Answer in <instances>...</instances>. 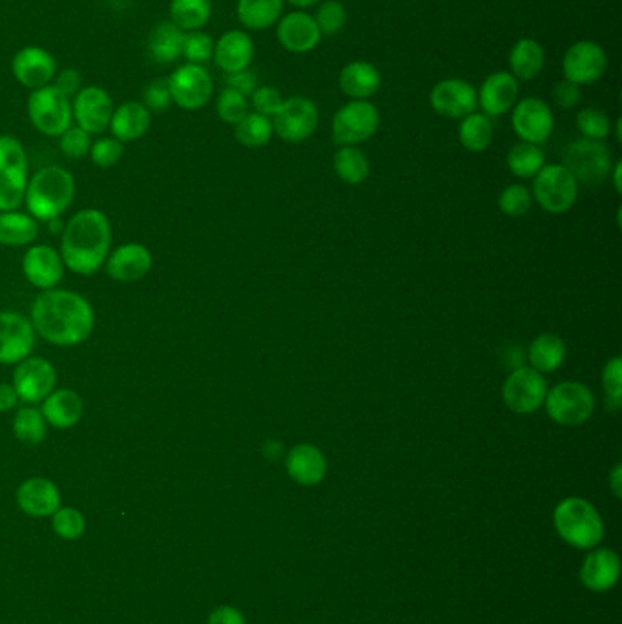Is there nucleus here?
<instances>
[{"label": "nucleus", "instance_id": "obj_8", "mask_svg": "<svg viewBox=\"0 0 622 624\" xmlns=\"http://www.w3.org/2000/svg\"><path fill=\"white\" fill-rule=\"evenodd\" d=\"M546 413L555 424L564 427L582 426L595 409V396L581 382H560L548 389L544 400Z\"/></svg>", "mask_w": 622, "mask_h": 624}, {"label": "nucleus", "instance_id": "obj_22", "mask_svg": "<svg viewBox=\"0 0 622 624\" xmlns=\"http://www.w3.org/2000/svg\"><path fill=\"white\" fill-rule=\"evenodd\" d=\"M276 35L281 46L291 53L312 52L322 39L314 17L303 11L287 13L278 24Z\"/></svg>", "mask_w": 622, "mask_h": 624}, {"label": "nucleus", "instance_id": "obj_11", "mask_svg": "<svg viewBox=\"0 0 622 624\" xmlns=\"http://www.w3.org/2000/svg\"><path fill=\"white\" fill-rule=\"evenodd\" d=\"M548 382L533 367H517L502 385L504 404L517 415H531L544 406Z\"/></svg>", "mask_w": 622, "mask_h": 624}, {"label": "nucleus", "instance_id": "obj_48", "mask_svg": "<svg viewBox=\"0 0 622 624\" xmlns=\"http://www.w3.org/2000/svg\"><path fill=\"white\" fill-rule=\"evenodd\" d=\"M322 35H336L342 32L345 22H347V10L342 2L338 0H325L318 8V13L314 17Z\"/></svg>", "mask_w": 622, "mask_h": 624}, {"label": "nucleus", "instance_id": "obj_35", "mask_svg": "<svg viewBox=\"0 0 622 624\" xmlns=\"http://www.w3.org/2000/svg\"><path fill=\"white\" fill-rule=\"evenodd\" d=\"M283 11V0H238V21L252 32L269 30Z\"/></svg>", "mask_w": 622, "mask_h": 624}, {"label": "nucleus", "instance_id": "obj_36", "mask_svg": "<svg viewBox=\"0 0 622 624\" xmlns=\"http://www.w3.org/2000/svg\"><path fill=\"white\" fill-rule=\"evenodd\" d=\"M39 234L37 221L15 210L0 212V245L6 247H22L30 245Z\"/></svg>", "mask_w": 622, "mask_h": 624}, {"label": "nucleus", "instance_id": "obj_20", "mask_svg": "<svg viewBox=\"0 0 622 624\" xmlns=\"http://www.w3.org/2000/svg\"><path fill=\"white\" fill-rule=\"evenodd\" d=\"M431 106L436 114L449 119H464L477 110L475 86L462 79H444L431 90Z\"/></svg>", "mask_w": 622, "mask_h": 624}, {"label": "nucleus", "instance_id": "obj_3", "mask_svg": "<svg viewBox=\"0 0 622 624\" xmlns=\"http://www.w3.org/2000/svg\"><path fill=\"white\" fill-rule=\"evenodd\" d=\"M75 198V179L61 167L39 170L26 187V207L33 218L53 221L64 214Z\"/></svg>", "mask_w": 622, "mask_h": 624}, {"label": "nucleus", "instance_id": "obj_18", "mask_svg": "<svg viewBox=\"0 0 622 624\" xmlns=\"http://www.w3.org/2000/svg\"><path fill=\"white\" fill-rule=\"evenodd\" d=\"M515 134L531 145H542L548 141L555 128V117L550 106L539 97H526L515 104L511 115Z\"/></svg>", "mask_w": 622, "mask_h": 624}, {"label": "nucleus", "instance_id": "obj_42", "mask_svg": "<svg viewBox=\"0 0 622 624\" xmlns=\"http://www.w3.org/2000/svg\"><path fill=\"white\" fill-rule=\"evenodd\" d=\"M13 433L26 446H39L46 438V420L41 409L22 407L13 418Z\"/></svg>", "mask_w": 622, "mask_h": 624}, {"label": "nucleus", "instance_id": "obj_6", "mask_svg": "<svg viewBox=\"0 0 622 624\" xmlns=\"http://www.w3.org/2000/svg\"><path fill=\"white\" fill-rule=\"evenodd\" d=\"M28 187V156L21 141L0 136V212L17 210Z\"/></svg>", "mask_w": 622, "mask_h": 624}, {"label": "nucleus", "instance_id": "obj_56", "mask_svg": "<svg viewBox=\"0 0 622 624\" xmlns=\"http://www.w3.org/2000/svg\"><path fill=\"white\" fill-rule=\"evenodd\" d=\"M53 81H55L53 86H57L70 99L79 94V90L83 88V77L75 68H64L61 72L55 73Z\"/></svg>", "mask_w": 622, "mask_h": 624}, {"label": "nucleus", "instance_id": "obj_23", "mask_svg": "<svg viewBox=\"0 0 622 624\" xmlns=\"http://www.w3.org/2000/svg\"><path fill=\"white\" fill-rule=\"evenodd\" d=\"M152 269V254L145 245L126 243L106 258L108 276L121 283H132L145 278Z\"/></svg>", "mask_w": 622, "mask_h": 624}, {"label": "nucleus", "instance_id": "obj_4", "mask_svg": "<svg viewBox=\"0 0 622 624\" xmlns=\"http://www.w3.org/2000/svg\"><path fill=\"white\" fill-rule=\"evenodd\" d=\"M555 526L560 537L577 548H591L602 539L601 515L588 500H562L555 510Z\"/></svg>", "mask_w": 622, "mask_h": 624}, {"label": "nucleus", "instance_id": "obj_50", "mask_svg": "<svg viewBox=\"0 0 622 624\" xmlns=\"http://www.w3.org/2000/svg\"><path fill=\"white\" fill-rule=\"evenodd\" d=\"M123 143L117 141L115 137H103L99 141H95L90 148V156L92 161L99 168H112L119 163V159L123 157Z\"/></svg>", "mask_w": 622, "mask_h": 624}, {"label": "nucleus", "instance_id": "obj_44", "mask_svg": "<svg viewBox=\"0 0 622 624\" xmlns=\"http://www.w3.org/2000/svg\"><path fill=\"white\" fill-rule=\"evenodd\" d=\"M577 128L586 139L604 141L612 132V123L608 114L599 108H584L577 115Z\"/></svg>", "mask_w": 622, "mask_h": 624}, {"label": "nucleus", "instance_id": "obj_52", "mask_svg": "<svg viewBox=\"0 0 622 624\" xmlns=\"http://www.w3.org/2000/svg\"><path fill=\"white\" fill-rule=\"evenodd\" d=\"M250 99H252L250 103L254 106V110L269 119L280 112L281 104L285 101L280 90L274 86L256 88L254 94L250 95Z\"/></svg>", "mask_w": 622, "mask_h": 624}, {"label": "nucleus", "instance_id": "obj_62", "mask_svg": "<svg viewBox=\"0 0 622 624\" xmlns=\"http://www.w3.org/2000/svg\"><path fill=\"white\" fill-rule=\"evenodd\" d=\"M289 4L292 6H296V8H311L314 4H318L320 0H287Z\"/></svg>", "mask_w": 622, "mask_h": 624}, {"label": "nucleus", "instance_id": "obj_9", "mask_svg": "<svg viewBox=\"0 0 622 624\" xmlns=\"http://www.w3.org/2000/svg\"><path fill=\"white\" fill-rule=\"evenodd\" d=\"M533 194L546 212L564 214L577 201L579 183L564 165H544L533 181Z\"/></svg>", "mask_w": 622, "mask_h": 624}, {"label": "nucleus", "instance_id": "obj_37", "mask_svg": "<svg viewBox=\"0 0 622 624\" xmlns=\"http://www.w3.org/2000/svg\"><path fill=\"white\" fill-rule=\"evenodd\" d=\"M170 22H174L183 32L201 30L212 17L210 0H170L168 6Z\"/></svg>", "mask_w": 622, "mask_h": 624}, {"label": "nucleus", "instance_id": "obj_24", "mask_svg": "<svg viewBox=\"0 0 622 624\" xmlns=\"http://www.w3.org/2000/svg\"><path fill=\"white\" fill-rule=\"evenodd\" d=\"M478 104L491 117L506 114L519 101V81L509 72H495L480 86Z\"/></svg>", "mask_w": 622, "mask_h": 624}, {"label": "nucleus", "instance_id": "obj_13", "mask_svg": "<svg viewBox=\"0 0 622 624\" xmlns=\"http://www.w3.org/2000/svg\"><path fill=\"white\" fill-rule=\"evenodd\" d=\"M318 108L311 99L294 95L283 101L280 112L274 115L272 128L287 143H301L316 132L318 128Z\"/></svg>", "mask_w": 622, "mask_h": 624}, {"label": "nucleus", "instance_id": "obj_61", "mask_svg": "<svg viewBox=\"0 0 622 624\" xmlns=\"http://www.w3.org/2000/svg\"><path fill=\"white\" fill-rule=\"evenodd\" d=\"M621 168V161L613 165V185H615V190H617V192H621Z\"/></svg>", "mask_w": 622, "mask_h": 624}, {"label": "nucleus", "instance_id": "obj_2", "mask_svg": "<svg viewBox=\"0 0 622 624\" xmlns=\"http://www.w3.org/2000/svg\"><path fill=\"white\" fill-rule=\"evenodd\" d=\"M112 227L101 210L86 208L73 216L63 232L61 258L64 267L81 276L95 274L108 258Z\"/></svg>", "mask_w": 622, "mask_h": 624}, {"label": "nucleus", "instance_id": "obj_54", "mask_svg": "<svg viewBox=\"0 0 622 624\" xmlns=\"http://www.w3.org/2000/svg\"><path fill=\"white\" fill-rule=\"evenodd\" d=\"M581 97V86L566 81V79L555 84V88H553V101L562 110H570L573 106H577L581 103Z\"/></svg>", "mask_w": 622, "mask_h": 624}, {"label": "nucleus", "instance_id": "obj_1", "mask_svg": "<svg viewBox=\"0 0 622 624\" xmlns=\"http://www.w3.org/2000/svg\"><path fill=\"white\" fill-rule=\"evenodd\" d=\"M92 305L72 291H44L32 305V325L46 342L59 347L83 344L94 331Z\"/></svg>", "mask_w": 622, "mask_h": 624}, {"label": "nucleus", "instance_id": "obj_38", "mask_svg": "<svg viewBox=\"0 0 622 624\" xmlns=\"http://www.w3.org/2000/svg\"><path fill=\"white\" fill-rule=\"evenodd\" d=\"M334 172L347 185H362L369 177V159L356 146H342L334 154Z\"/></svg>", "mask_w": 622, "mask_h": 624}, {"label": "nucleus", "instance_id": "obj_17", "mask_svg": "<svg viewBox=\"0 0 622 624\" xmlns=\"http://www.w3.org/2000/svg\"><path fill=\"white\" fill-rule=\"evenodd\" d=\"M35 329L32 320L17 312H0V364L17 365L32 354Z\"/></svg>", "mask_w": 622, "mask_h": 624}, {"label": "nucleus", "instance_id": "obj_25", "mask_svg": "<svg viewBox=\"0 0 622 624\" xmlns=\"http://www.w3.org/2000/svg\"><path fill=\"white\" fill-rule=\"evenodd\" d=\"M254 42L249 33L241 30L223 33L219 41L214 44V63L221 72L234 73L249 70L254 59Z\"/></svg>", "mask_w": 622, "mask_h": 624}, {"label": "nucleus", "instance_id": "obj_29", "mask_svg": "<svg viewBox=\"0 0 622 624\" xmlns=\"http://www.w3.org/2000/svg\"><path fill=\"white\" fill-rule=\"evenodd\" d=\"M83 398L72 389H59L42 400L41 413L55 429H70L83 416Z\"/></svg>", "mask_w": 622, "mask_h": 624}, {"label": "nucleus", "instance_id": "obj_31", "mask_svg": "<svg viewBox=\"0 0 622 624\" xmlns=\"http://www.w3.org/2000/svg\"><path fill=\"white\" fill-rule=\"evenodd\" d=\"M621 573V562L612 550L591 553L582 564L581 579L590 590L604 592L615 586Z\"/></svg>", "mask_w": 622, "mask_h": 624}, {"label": "nucleus", "instance_id": "obj_60", "mask_svg": "<svg viewBox=\"0 0 622 624\" xmlns=\"http://www.w3.org/2000/svg\"><path fill=\"white\" fill-rule=\"evenodd\" d=\"M263 455L269 460H278L283 457V444L278 440H267L263 446Z\"/></svg>", "mask_w": 622, "mask_h": 624}, {"label": "nucleus", "instance_id": "obj_10", "mask_svg": "<svg viewBox=\"0 0 622 624\" xmlns=\"http://www.w3.org/2000/svg\"><path fill=\"white\" fill-rule=\"evenodd\" d=\"M380 126V112L369 101H351L342 106L332 121V137L340 146L365 143Z\"/></svg>", "mask_w": 622, "mask_h": 624}, {"label": "nucleus", "instance_id": "obj_45", "mask_svg": "<svg viewBox=\"0 0 622 624\" xmlns=\"http://www.w3.org/2000/svg\"><path fill=\"white\" fill-rule=\"evenodd\" d=\"M214 39L208 35V33L201 32H187L185 33V41H183V57L187 59V63L190 64H203L208 63L214 55Z\"/></svg>", "mask_w": 622, "mask_h": 624}, {"label": "nucleus", "instance_id": "obj_14", "mask_svg": "<svg viewBox=\"0 0 622 624\" xmlns=\"http://www.w3.org/2000/svg\"><path fill=\"white\" fill-rule=\"evenodd\" d=\"M114 110L112 95L101 86H84L73 97V119L90 136H99L108 130Z\"/></svg>", "mask_w": 622, "mask_h": 624}, {"label": "nucleus", "instance_id": "obj_34", "mask_svg": "<svg viewBox=\"0 0 622 624\" xmlns=\"http://www.w3.org/2000/svg\"><path fill=\"white\" fill-rule=\"evenodd\" d=\"M529 367L544 373H555L566 360V344L557 334L544 333L537 336L528 347Z\"/></svg>", "mask_w": 622, "mask_h": 624}, {"label": "nucleus", "instance_id": "obj_21", "mask_svg": "<svg viewBox=\"0 0 622 624\" xmlns=\"http://www.w3.org/2000/svg\"><path fill=\"white\" fill-rule=\"evenodd\" d=\"M22 271L32 285L42 291H52L63 280L64 261L52 247L35 245L24 254Z\"/></svg>", "mask_w": 622, "mask_h": 624}, {"label": "nucleus", "instance_id": "obj_33", "mask_svg": "<svg viewBox=\"0 0 622 624\" xmlns=\"http://www.w3.org/2000/svg\"><path fill=\"white\" fill-rule=\"evenodd\" d=\"M185 32L174 22L163 21L148 35V53L157 64L176 63L183 53Z\"/></svg>", "mask_w": 622, "mask_h": 624}, {"label": "nucleus", "instance_id": "obj_12", "mask_svg": "<svg viewBox=\"0 0 622 624\" xmlns=\"http://www.w3.org/2000/svg\"><path fill=\"white\" fill-rule=\"evenodd\" d=\"M166 83L170 88L172 103L188 112H196L207 106L214 94V81L207 68L199 64L187 63L179 66L176 72L170 73Z\"/></svg>", "mask_w": 622, "mask_h": 624}, {"label": "nucleus", "instance_id": "obj_5", "mask_svg": "<svg viewBox=\"0 0 622 624\" xmlns=\"http://www.w3.org/2000/svg\"><path fill=\"white\" fill-rule=\"evenodd\" d=\"M562 165L586 187H599L612 176V156L602 141L577 139L562 150Z\"/></svg>", "mask_w": 622, "mask_h": 624}, {"label": "nucleus", "instance_id": "obj_51", "mask_svg": "<svg viewBox=\"0 0 622 624\" xmlns=\"http://www.w3.org/2000/svg\"><path fill=\"white\" fill-rule=\"evenodd\" d=\"M59 145L66 157L70 159H81L86 156L92 148V139L90 134L84 132L83 128L79 126H70L63 136L59 137Z\"/></svg>", "mask_w": 622, "mask_h": 624}, {"label": "nucleus", "instance_id": "obj_39", "mask_svg": "<svg viewBox=\"0 0 622 624\" xmlns=\"http://www.w3.org/2000/svg\"><path fill=\"white\" fill-rule=\"evenodd\" d=\"M458 139L469 152H484L493 141V125L486 114L466 115L458 126Z\"/></svg>", "mask_w": 622, "mask_h": 624}, {"label": "nucleus", "instance_id": "obj_40", "mask_svg": "<svg viewBox=\"0 0 622 624\" xmlns=\"http://www.w3.org/2000/svg\"><path fill=\"white\" fill-rule=\"evenodd\" d=\"M509 172L515 177L529 179L535 177L544 167V152L539 145H531L526 141H520L509 150L508 154Z\"/></svg>", "mask_w": 622, "mask_h": 624}, {"label": "nucleus", "instance_id": "obj_47", "mask_svg": "<svg viewBox=\"0 0 622 624\" xmlns=\"http://www.w3.org/2000/svg\"><path fill=\"white\" fill-rule=\"evenodd\" d=\"M602 387L606 393V407L610 411H617L621 407L622 398V360L615 356L602 371Z\"/></svg>", "mask_w": 622, "mask_h": 624}, {"label": "nucleus", "instance_id": "obj_32", "mask_svg": "<svg viewBox=\"0 0 622 624\" xmlns=\"http://www.w3.org/2000/svg\"><path fill=\"white\" fill-rule=\"evenodd\" d=\"M546 64V53L535 39H520L509 52V68L517 81H531L539 77Z\"/></svg>", "mask_w": 622, "mask_h": 624}, {"label": "nucleus", "instance_id": "obj_15", "mask_svg": "<svg viewBox=\"0 0 622 624\" xmlns=\"http://www.w3.org/2000/svg\"><path fill=\"white\" fill-rule=\"evenodd\" d=\"M13 387L19 400L26 404H39L50 396L57 385V371L48 360L39 356H28L17 364L13 373Z\"/></svg>", "mask_w": 622, "mask_h": 624}, {"label": "nucleus", "instance_id": "obj_27", "mask_svg": "<svg viewBox=\"0 0 622 624\" xmlns=\"http://www.w3.org/2000/svg\"><path fill=\"white\" fill-rule=\"evenodd\" d=\"M287 473L301 486H316L325 479L327 460L322 449L312 444H296L285 458Z\"/></svg>", "mask_w": 622, "mask_h": 624}, {"label": "nucleus", "instance_id": "obj_55", "mask_svg": "<svg viewBox=\"0 0 622 624\" xmlns=\"http://www.w3.org/2000/svg\"><path fill=\"white\" fill-rule=\"evenodd\" d=\"M225 83H227V88H232L239 94L249 97L258 88V77L250 70H241V72L225 73Z\"/></svg>", "mask_w": 622, "mask_h": 624}, {"label": "nucleus", "instance_id": "obj_57", "mask_svg": "<svg viewBox=\"0 0 622 624\" xmlns=\"http://www.w3.org/2000/svg\"><path fill=\"white\" fill-rule=\"evenodd\" d=\"M208 624H247L245 623V617L243 614L232 608V606H219L216 608L210 617H208Z\"/></svg>", "mask_w": 622, "mask_h": 624}, {"label": "nucleus", "instance_id": "obj_53", "mask_svg": "<svg viewBox=\"0 0 622 624\" xmlns=\"http://www.w3.org/2000/svg\"><path fill=\"white\" fill-rule=\"evenodd\" d=\"M143 104L152 112H165L172 104V95L166 79H156L148 84L143 92Z\"/></svg>", "mask_w": 622, "mask_h": 624}, {"label": "nucleus", "instance_id": "obj_46", "mask_svg": "<svg viewBox=\"0 0 622 624\" xmlns=\"http://www.w3.org/2000/svg\"><path fill=\"white\" fill-rule=\"evenodd\" d=\"M533 203V196L528 188L524 185H509L508 188L502 190L500 198H498V207L511 218H520L526 216Z\"/></svg>", "mask_w": 622, "mask_h": 624}, {"label": "nucleus", "instance_id": "obj_16", "mask_svg": "<svg viewBox=\"0 0 622 624\" xmlns=\"http://www.w3.org/2000/svg\"><path fill=\"white\" fill-rule=\"evenodd\" d=\"M608 68V57L604 48L593 41H579L571 44L562 61L564 79L577 84L597 83Z\"/></svg>", "mask_w": 622, "mask_h": 624}, {"label": "nucleus", "instance_id": "obj_58", "mask_svg": "<svg viewBox=\"0 0 622 624\" xmlns=\"http://www.w3.org/2000/svg\"><path fill=\"white\" fill-rule=\"evenodd\" d=\"M17 402H19V395L15 387L11 384H0V413L11 411L17 406Z\"/></svg>", "mask_w": 622, "mask_h": 624}, {"label": "nucleus", "instance_id": "obj_19", "mask_svg": "<svg viewBox=\"0 0 622 624\" xmlns=\"http://www.w3.org/2000/svg\"><path fill=\"white\" fill-rule=\"evenodd\" d=\"M57 72L55 57L41 46H24L11 59L13 77L17 83L30 90L52 84Z\"/></svg>", "mask_w": 622, "mask_h": 624}, {"label": "nucleus", "instance_id": "obj_49", "mask_svg": "<svg viewBox=\"0 0 622 624\" xmlns=\"http://www.w3.org/2000/svg\"><path fill=\"white\" fill-rule=\"evenodd\" d=\"M86 522L83 513L73 508H59L53 513V530L64 541H75L84 533Z\"/></svg>", "mask_w": 622, "mask_h": 624}, {"label": "nucleus", "instance_id": "obj_43", "mask_svg": "<svg viewBox=\"0 0 622 624\" xmlns=\"http://www.w3.org/2000/svg\"><path fill=\"white\" fill-rule=\"evenodd\" d=\"M216 110L223 123L236 126L245 115L249 114V101L245 95L225 86L219 94Z\"/></svg>", "mask_w": 622, "mask_h": 624}, {"label": "nucleus", "instance_id": "obj_41", "mask_svg": "<svg viewBox=\"0 0 622 624\" xmlns=\"http://www.w3.org/2000/svg\"><path fill=\"white\" fill-rule=\"evenodd\" d=\"M272 132L274 128L269 117L258 112H249L236 125L234 136L238 139L239 145L247 146V148H260L269 143Z\"/></svg>", "mask_w": 622, "mask_h": 624}, {"label": "nucleus", "instance_id": "obj_59", "mask_svg": "<svg viewBox=\"0 0 622 624\" xmlns=\"http://www.w3.org/2000/svg\"><path fill=\"white\" fill-rule=\"evenodd\" d=\"M610 488H612L613 495L617 497V499H621L622 497V466L621 464H617L615 468L612 469V473H610Z\"/></svg>", "mask_w": 622, "mask_h": 624}, {"label": "nucleus", "instance_id": "obj_30", "mask_svg": "<svg viewBox=\"0 0 622 624\" xmlns=\"http://www.w3.org/2000/svg\"><path fill=\"white\" fill-rule=\"evenodd\" d=\"M382 86V75L378 68L365 61L347 64L340 73V90L354 101H365L373 97Z\"/></svg>", "mask_w": 622, "mask_h": 624}, {"label": "nucleus", "instance_id": "obj_26", "mask_svg": "<svg viewBox=\"0 0 622 624\" xmlns=\"http://www.w3.org/2000/svg\"><path fill=\"white\" fill-rule=\"evenodd\" d=\"M21 510L32 517H50L61 508V493L52 480L35 477L22 482L17 489Z\"/></svg>", "mask_w": 622, "mask_h": 624}, {"label": "nucleus", "instance_id": "obj_28", "mask_svg": "<svg viewBox=\"0 0 622 624\" xmlns=\"http://www.w3.org/2000/svg\"><path fill=\"white\" fill-rule=\"evenodd\" d=\"M152 125V115L145 104L137 101H126L114 110L110 130L117 141L130 143L145 136Z\"/></svg>", "mask_w": 622, "mask_h": 624}, {"label": "nucleus", "instance_id": "obj_7", "mask_svg": "<svg viewBox=\"0 0 622 624\" xmlns=\"http://www.w3.org/2000/svg\"><path fill=\"white\" fill-rule=\"evenodd\" d=\"M32 125L48 137H61L72 126V99L53 84L32 90L28 97Z\"/></svg>", "mask_w": 622, "mask_h": 624}]
</instances>
